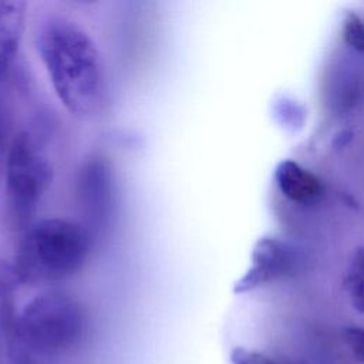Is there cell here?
Instances as JSON below:
<instances>
[{
  "mask_svg": "<svg viewBox=\"0 0 364 364\" xmlns=\"http://www.w3.org/2000/svg\"><path fill=\"white\" fill-rule=\"evenodd\" d=\"M77 195L88 226L102 230L111 223L115 208V178L111 164L94 156L78 173Z\"/></svg>",
  "mask_w": 364,
  "mask_h": 364,
  "instance_id": "obj_5",
  "label": "cell"
},
{
  "mask_svg": "<svg viewBox=\"0 0 364 364\" xmlns=\"http://www.w3.org/2000/svg\"><path fill=\"white\" fill-rule=\"evenodd\" d=\"M346 343L357 361H363V331L360 327H348L344 333Z\"/></svg>",
  "mask_w": 364,
  "mask_h": 364,
  "instance_id": "obj_12",
  "label": "cell"
},
{
  "mask_svg": "<svg viewBox=\"0 0 364 364\" xmlns=\"http://www.w3.org/2000/svg\"><path fill=\"white\" fill-rule=\"evenodd\" d=\"M26 3L0 0V78L11 65L24 30Z\"/></svg>",
  "mask_w": 364,
  "mask_h": 364,
  "instance_id": "obj_8",
  "label": "cell"
},
{
  "mask_svg": "<svg viewBox=\"0 0 364 364\" xmlns=\"http://www.w3.org/2000/svg\"><path fill=\"white\" fill-rule=\"evenodd\" d=\"M51 182V166L28 132L16 135L7 151L6 196L10 218L24 225Z\"/></svg>",
  "mask_w": 364,
  "mask_h": 364,
  "instance_id": "obj_4",
  "label": "cell"
},
{
  "mask_svg": "<svg viewBox=\"0 0 364 364\" xmlns=\"http://www.w3.org/2000/svg\"><path fill=\"white\" fill-rule=\"evenodd\" d=\"M37 50L61 104L74 115H97L105 102L107 84L101 54L77 23L53 17L37 33Z\"/></svg>",
  "mask_w": 364,
  "mask_h": 364,
  "instance_id": "obj_1",
  "label": "cell"
},
{
  "mask_svg": "<svg viewBox=\"0 0 364 364\" xmlns=\"http://www.w3.org/2000/svg\"><path fill=\"white\" fill-rule=\"evenodd\" d=\"M230 363L232 364H280L272 357L245 347H235L230 351Z\"/></svg>",
  "mask_w": 364,
  "mask_h": 364,
  "instance_id": "obj_11",
  "label": "cell"
},
{
  "mask_svg": "<svg viewBox=\"0 0 364 364\" xmlns=\"http://www.w3.org/2000/svg\"><path fill=\"white\" fill-rule=\"evenodd\" d=\"M6 139H7V119L3 108L0 107V155L6 146Z\"/></svg>",
  "mask_w": 364,
  "mask_h": 364,
  "instance_id": "obj_13",
  "label": "cell"
},
{
  "mask_svg": "<svg viewBox=\"0 0 364 364\" xmlns=\"http://www.w3.org/2000/svg\"><path fill=\"white\" fill-rule=\"evenodd\" d=\"M87 324L85 309L75 297L48 291L26 304L13 320L11 330L31 351L60 355L81 344Z\"/></svg>",
  "mask_w": 364,
  "mask_h": 364,
  "instance_id": "obj_3",
  "label": "cell"
},
{
  "mask_svg": "<svg viewBox=\"0 0 364 364\" xmlns=\"http://www.w3.org/2000/svg\"><path fill=\"white\" fill-rule=\"evenodd\" d=\"M299 263V253L294 247L279 237L263 236L255 243L250 266L236 282L233 291L247 293L293 276Z\"/></svg>",
  "mask_w": 364,
  "mask_h": 364,
  "instance_id": "obj_6",
  "label": "cell"
},
{
  "mask_svg": "<svg viewBox=\"0 0 364 364\" xmlns=\"http://www.w3.org/2000/svg\"><path fill=\"white\" fill-rule=\"evenodd\" d=\"M344 289L350 299L351 306L361 313L363 311V250L357 247L348 260L346 277H344Z\"/></svg>",
  "mask_w": 364,
  "mask_h": 364,
  "instance_id": "obj_9",
  "label": "cell"
},
{
  "mask_svg": "<svg viewBox=\"0 0 364 364\" xmlns=\"http://www.w3.org/2000/svg\"><path fill=\"white\" fill-rule=\"evenodd\" d=\"M273 178L280 193L299 205H311L324 193L321 179L293 159L279 162Z\"/></svg>",
  "mask_w": 364,
  "mask_h": 364,
  "instance_id": "obj_7",
  "label": "cell"
},
{
  "mask_svg": "<svg viewBox=\"0 0 364 364\" xmlns=\"http://www.w3.org/2000/svg\"><path fill=\"white\" fill-rule=\"evenodd\" d=\"M90 250L85 226L61 218L43 219L24 235L11 269L18 284L58 282L80 272Z\"/></svg>",
  "mask_w": 364,
  "mask_h": 364,
  "instance_id": "obj_2",
  "label": "cell"
},
{
  "mask_svg": "<svg viewBox=\"0 0 364 364\" xmlns=\"http://www.w3.org/2000/svg\"><path fill=\"white\" fill-rule=\"evenodd\" d=\"M344 43L354 51L363 53L364 48V31L361 18L355 13H350L343 24Z\"/></svg>",
  "mask_w": 364,
  "mask_h": 364,
  "instance_id": "obj_10",
  "label": "cell"
}]
</instances>
